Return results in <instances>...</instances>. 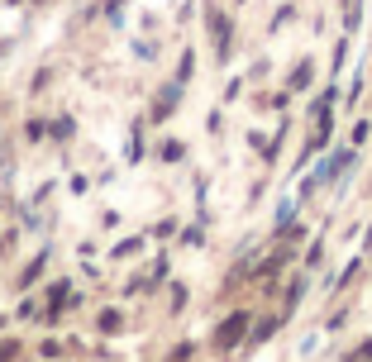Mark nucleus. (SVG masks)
<instances>
[{
	"label": "nucleus",
	"instance_id": "nucleus-1",
	"mask_svg": "<svg viewBox=\"0 0 372 362\" xmlns=\"http://www.w3.org/2000/svg\"><path fill=\"white\" fill-rule=\"evenodd\" d=\"M244 334H248V315L239 310V315H229V319H224V324L215 329V348H234V343H239Z\"/></svg>",
	"mask_w": 372,
	"mask_h": 362
},
{
	"label": "nucleus",
	"instance_id": "nucleus-3",
	"mask_svg": "<svg viewBox=\"0 0 372 362\" xmlns=\"http://www.w3.org/2000/svg\"><path fill=\"white\" fill-rule=\"evenodd\" d=\"M14 353H19V348H14V339H10V343H0V362H14Z\"/></svg>",
	"mask_w": 372,
	"mask_h": 362
},
{
	"label": "nucleus",
	"instance_id": "nucleus-2",
	"mask_svg": "<svg viewBox=\"0 0 372 362\" xmlns=\"http://www.w3.org/2000/svg\"><path fill=\"white\" fill-rule=\"evenodd\" d=\"M210 43H215V53H220V58L229 53V19H224L220 10H210Z\"/></svg>",
	"mask_w": 372,
	"mask_h": 362
},
{
	"label": "nucleus",
	"instance_id": "nucleus-4",
	"mask_svg": "<svg viewBox=\"0 0 372 362\" xmlns=\"http://www.w3.org/2000/svg\"><path fill=\"white\" fill-rule=\"evenodd\" d=\"M368 358H372V343H358V353H353L349 362H368Z\"/></svg>",
	"mask_w": 372,
	"mask_h": 362
}]
</instances>
